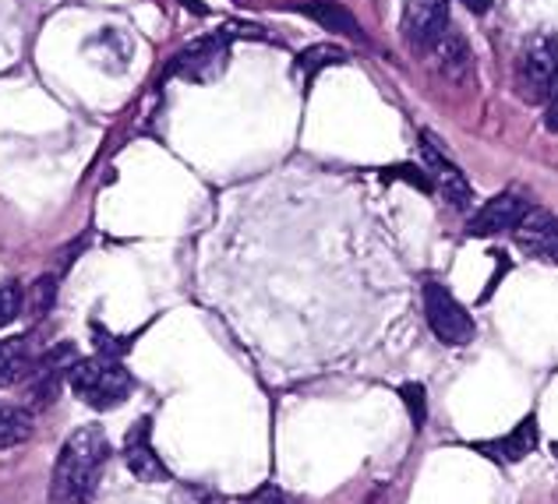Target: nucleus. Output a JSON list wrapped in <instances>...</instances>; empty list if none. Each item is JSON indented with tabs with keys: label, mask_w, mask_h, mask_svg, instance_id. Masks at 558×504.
Returning <instances> with one entry per match:
<instances>
[{
	"label": "nucleus",
	"mask_w": 558,
	"mask_h": 504,
	"mask_svg": "<svg viewBox=\"0 0 558 504\" xmlns=\"http://www.w3.org/2000/svg\"><path fill=\"white\" fill-rule=\"evenodd\" d=\"M107 458H110L107 434L93 423L78 427V431L64 441L61 455H57L53 480H50V501L53 504H89L99 487Z\"/></svg>",
	"instance_id": "f257e3e1"
},
{
	"label": "nucleus",
	"mask_w": 558,
	"mask_h": 504,
	"mask_svg": "<svg viewBox=\"0 0 558 504\" xmlns=\"http://www.w3.org/2000/svg\"><path fill=\"white\" fill-rule=\"evenodd\" d=\"M71 389L89 409H113L131 398L135 392V378L128 374V367L121 360L93 357L78 360L71 367Z\"/></svg>",
	"instance_id": "f03ea898"
},
{
	"label": "nucleus",
	"mask_w": 558,
	"mask_h": 504,
	"mask_svg": "<svg viewBox=\"0 0 558 504\" xmlns=\"http://www.w3.org/2000/svg\"><path fill=\"white\" fill-rule=\"evenodd\" d=\"M227 64H230V33H216V36L191 42V47H184L178 57H173L167 67V78L209 85L227 71Z\"/></svg>",
	"instance_id": "7ed1b4c3"
},
{
	"label": "nucleus",
	"mask_w": 558,
	"mask_h": 504,
	"mask_svg": "<svg viewBox=\"0 0 558 504\" xmlns=\"http://www.w3.org/2000/svg\"><path fill=\"white\" fill-rule=\"evenodd\" d=\"M424 318H428L432 332L442 339L446 346H463L477 332V324H474V318H470V310L446 286H438V283L424 286Z\"/></svg>",
	"instance_id": "20e7f679"
},
{
	"label": "nucleus",
	"mask_w": 558,
	"mask_h": 504,
	"mask_svg": "<svg viewBox=\"0 0 558 504\" xmlns=\"http://www.w3.org/2000/svg\"><path fill=\"white\" fill-rule=\"evenodd\" d=\"M449 33V0H407L403 39L414 53H432Z\"/></svg>",
	"instance_id": "39448f33"
},
{
	"label": "nucleus",
	"mask_w": 558,
	"mask_h": 504,
	"mask_svg": "<svg viewBox=\"0 0 558 504\" xmlns=\"http://www.w3.org/2000/svg\"><path fill=\"white\" fill-rule=\"evenodd\" d=\"M517 88L526 102H548L558 88V42L541 39L523 53L517 67Z\"/></svg>",
	"instance_id": "423d86ee"
},
{
	"label": "nucleus",
	"mask_w": 558,
	"mask_h": 504,
	"mask_svg": "<svg viewBox=\"0 0 558 504\" xmlns=\"http://www.w3.org/2000/svg\"><path fill=\"white\" fill-rule=\"evenodd\" d=\"M421 159H424V173H428V181L435 184V190L442 195L452 209H470V201H474V190H470L463 170L452 162L446 152H438L432 145V138H421Z\"/></svg>",
	"instance_id": "0eeeda50"
},
{
	"label": "nucleus",
	"mask_w": 558,
	"mask_h": 504,
	"mask_svg": "<svg viewBox=\"0 0 558 504\" xmlns=\"http://www.w3.org/2000/svg\"><path fill=\"white\" fill-rule=\"evenodd\" d=\"M531 212V205L523 201V195L517 190H502L495 195L492 201H484L481 209L474 212V219L466 222V233L470 236H498V233H509L520 226V219Z\"/></svg>",
	"instance_id": "6e6552de"
},
{
	"label": "nucleus",
	"mask_w": 558,
	"mask_h": 504,
	"mask_svg": "<svg viewBox=\"0 0 558 504\" xmlns=\"http://www.w3.org/2000/svg\"><path fill=\"white\" fill-rule=\"evenodd\" d=\"M124 463L142 483H163L170 472L153 448V420H138L124 438Z\"/></svg>",
	"instance_id": "1a4fd4ad"
},
{
	"label": "nucleus",
	"mask_w": 558,
	"mask_h": 504,
	"mask_svg": "<svg viewBox=\"0 0 558 504\" xmlns=\"http://www.w3.org/2000/svg\"><path fill=\"white\" fill-rule=\"evenodd\" d=\"M512 233H517V241L526 255L558 265V219L555 216H548L545 209H531Z\"/></svg>",
	"instance_id": "9d476101"
},
{
	"label": "nucleus",
	"mask_w": 558,
	"mask_h": 504,
	"mask_svg": "<svg viewBox=\"0 0 558 504\" xmlns=\"http://www.w3.org/2000/svg\"><path fill=\"white\" fill-rule=\"evenodd\" d=\"M474 448L481 455H488L492 463L498 466H512L520 463V458H526L534 448H537V417L531 413V417H523L506 438H495V441H477Z\"/></svg>",
	"instance_id": "9b49d317"
},
{
	"label": "nucleus",
	"mask_w": 558,
	"mask_h": 504,
	"mask_svg": "<svg viewBox=\"0 0 558 504\" xmlns=\"http://www.w3.org/2000/svg\"><path fill=\"white\" fill-rule=\"evenodd\" d=\"M39 357L28 346V339H4L0 343V389H11L25 378H33Z\"/></svg>",
	"instance_id": "f8f14e48"
},
{
	"label": "nucleus",
	"mask_w": 558,
	"mask_h": 504,
	"mask_svg": "<svg viewBox=\"0 0 558 504\" xmlns=\"http://www.w3.org/2000/svg\"><path fill=\"white\" fill-rule=\"evenodd\" d=\"M301 11L312 14V19L322 28H329V33H340V36H350V39H364V33L354 22V14H350L343 4H336V0H304Z\"/></svg>",
	"instance_id": "ddd939ff"
},
{
	"label": "nucleus",
	"mask_w": 558,
	"mask_h": 504,
	"mask_svg": "<svg viewBox=\"0 0 558 504\" xmlns=\"http://www.w3.org/2000/svg\"><path fill=\"white\" fill-rule=\"evenodd\" d=\"M28 434H33V413L0 403V452L19 448L22 441H28Z\"/></svg>",
	"instance_id": "4468645a"
},
{
	"label": "nucleus",
	"mask_w": 558,
	"mask_h": 504,
	"mask_svg": "<svg viewBox=\"0 0 558 504\" xmlns=\"http://www.w3.org/2000/svg\"><path fill=\"white\" fill-rule=\"evenodd\" d=\"M89 50H96V61H102V53L113 57V67H128L131 61V39L121 33V28H102L89 39Z\"/></svg>",
	"instance_id": "2eb2a0df"
},
{
	"label": "nucleus",
	"mask_w": 558,
	"mask_h": 504,
	"mask_svg": "<svg viewBox=\"0 0 558 504\" xmlns=\"http://www.w3.org/2000/svg\"><path fill=\"white\" fill-rule=\"evenodd\" d=\"M343 61H347V53H340V50H332V47H312V50H304L298 57V71L304 74V82H307V78H315L322 67L343 64Z\"/></svg>",
	"instance_id": "dca6fc26"
},
{
	"label": "nucleus",
	"mask_w": 558,
	"mask_h": 504,
	"mask_svg": "<svg viewBox=\"0 0 558 504\" xmlns=\"http://www.w3.org/2000/svg\"><path fill=\"white\" fill-rule=\"evenodd\" d=\"M435 50H438V64H442L446 74H460L466 67V47L457 33H446V39L438 42Z\"/></svg>",
	"instance_id": "f3484780"
},
{
	"label": "nucleus",
	"mask_w": 558,
	"mask_h": 504,
	"mask_svg": "<svg viewBox=\"0 0 558 504\" xmlns=\"http://www.w3.org/2000/svg\"><path fill=\"white\" fill-rule=\"evenodd\" d=\"M53 293H57V279H53V275L36 279L33 296H28V310H33V318L50 315V307H53Z\"/></svg>",
	"instance_id": "a211bd4d"
},
{
	"label": "nucleus",
	"mask_w": 558,
	"mask_h": 504,
	"mask_svg": "<svg viewBox=\"0 0 558 504\" xmlns=\"http://www.w3.org/2000/svg\"><path fill=\"white\" fill-rule=\"evenodd\" d=\"M22 304H25V296L19 283H0V329L22 315Z\"/></svg>",
	"instance_id": "6ab92c4d"
},
{
	"label": "nucleus",
	"mask_w": 558,
	"mask_h": 504,
	"mask_svg": "<svg viewBox=\"0 0 558 504\" xmlns=\"http://www.w3.org/2000/svg\"><path fill=\"white\" fill-rule=\"evenodd\" d=\"M400 395H403V403L410 409V420H414V427H424V417H428V395H424L421 384L407 381L400 389Z\"/></svg>",
	"instance_id": "aec40b11"
},
{
	"label": "nucleus",
	"mask_w": 558,
	"mask_h": 504,
	"mask_svg": "<svg viewBox=\"0 0 558 504\" xmlns=\"http://www.w3.org/2000/svg\"><path fill=\"white\" fill-rule=\"evenodd\" d=\"M247 504H298V501H290L279 487H258V491L247 497Z\"/></svg>",
	"instance_id": "412c9836"
},
{
	"label": "nucleus",
	"mask_w": 558,
	"mask_h": 504,
	"mask_svg": "<svg viewBox=\"0 0 558 504\" xmlns=\"http://www.w3.org/2000/svg\"><path fill=\"white\" fill-rule=\"evenodd\" d=\"M548 127L558 135V88H555L551 99H548Z\"/></svg>",
	"instance_id": "4be33fe9"
},
{
	"label": "nucleus",
	"mask_w": 558,
	"mask_h": 504,
	"mask_svg": "<svg viewBox=\"0 0 558 504\" xmlns=\"http://www.w3.org/2000/svg\"><path fill=\"white\" fill-rule=\"evenodd\" d=\"M463 4H466L470 11H477V14H484V11H488V8H492V0H463Z\"/></svg>",
	"instance_id": "5701e85b"
},
{
	"label": "nucleus",
	"mask_w": 558,
	"mask_h": 504,
	"mask_svg": "<svg viewBox=\"0 0 558 504\" xmlns=\"http://www.w3.org/2000/svg\"><path fill=\"white\" fill-rule=\"evenodd\" d=\"M551 455H555V458H558V444H555V448H551Z\"/></svg>",
	"instance_id": "b1692460"
}]
</instances>
